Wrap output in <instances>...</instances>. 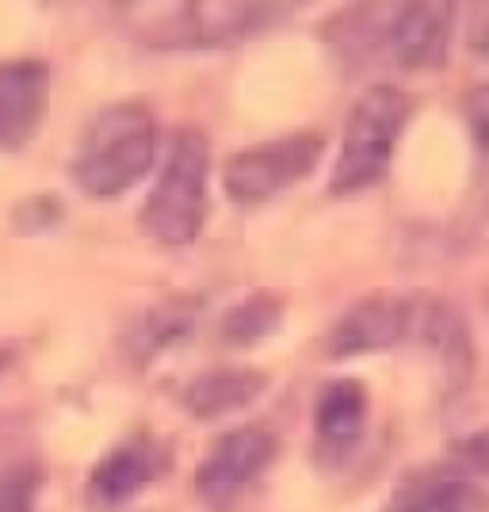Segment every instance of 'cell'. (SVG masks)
Returning a JSON list of instances; mask_svg holds the SVG:
<instances>
[{"label":"cell","instance_id":"1","mask_svg":"<svg viewBox=\"0 0 489 512\" xmlns=\"http://www.w3.org/2000/svg\"><path fill=\"white\" fill-rule=\"evenodd\" d=\"M157 153L161 127L146 104H107L88 119L69 172L92 199H119L153 172Z\"/></svg>","mask_w":489,"mask_h":512},{"label":"cell","instance_id":"2","mask_svg":"<svg viewBox=\"0 0 489 512\" xmlns=\"http://www.w3.org/2000/svg\"><path fill=\"white\" fill-rule=\"evenodd\" d=\"M211 207V146L199 130H180L172 138L169 157L157 172L146 203H142V230L165 249H184L203 234Z\"/></svg>","mask_w":489,"mask_h":512},{"label":"cell","instance_id":"3","mask_svg":"<svg viewBox=\"0 0 489 512\" xmlns=\"http://www.w3.org/2000/svg\"><path fill=\"white\" fill-rule=\"evenodd\" d=\"M413 115L409 92L398 85H371L352 104L344 119L341 153L329 172V195L348 199L367 188H375L390 172L398 138L405 134V123Z\"/></svg>","mask_w":489,"mask_h":512},{"label":"cell","instance_id":"4","mask_svg":"<svg viewBox=\"0 0 489 512\" xmlns=\"http://www.w3.org/2000/svg\"><path fill=\"white\" fill-rule=\"evenodd\" d=\"M325 153V138L318 130L272 138L249 150H237L222 165V192L234 203H264L291 192L306 176H314Z\"/></svg>","mask_w":489,"mask_h":512},{"label":"cell","instance_id":"5","mask_svg":"<svg viewBox=\"0 0 489 512\" xmlns=\"http://www.w3.org/2000/svg\"><path fill=\"white\" fill-rule=\"evenodd\" d=\"M169 16H146L138 35L149 46H234L279 20L276 4H234V0H203V4H165Z\"/></svg>","mask_w":489,"mask_h":512},{"label":"cell","instance_id":"6","mask_svg":"<svg viewBox=\"0 0 489 512\" xmlns=\"http://www.w3.org/2000/svg\"><path fill=\"white\" fill-rule=\"evenodd\" d=\"M279 459V436L260 425H241L222 432L195 467V493L207 509H230L241 493Z\"/></svg>","mask_w":489,"mask_h":512},{"label":"cell","instance_id":"7","mask_svg":"<svg viewBox=\"0 0 489 512\" xmlns=\"http://www.w3.org/2000/svg\"><path fill=\"white\" fill-rule=\"evenodd\" d=\"M413 310H417V295H398V291L363 295V299H356L341 318L333 321V329L325 337V352L329 356L386 352L394 344L409 341Z\"/></svg>","mask_w":489,"mask_h":512},{"label":"cell","instance_id":"8","mask_svg":"<svg viewBox=\"0 0 489 512\" xmlns=\"http://www.w3.org/2000/svg\"><path fill=\"white\" fill-rule=\"evenodd\" d=\"M455 4L447 0H421L390 8L383 27V46L402 69H440L455 35Z\"/></svg>","mask_w":489,"mask_h":512},{"label":"cell","instance_id":"9","mask_svg":"<svg viewBox=\"0 0 489 512\" xmlns=\"http://www.w3.org/2000/svg\"><path fill=\"white\" fill-rule=\"evenodd\" d=\"M169 470V451L165 444L138 436L123 440L119 448H111L88 474V501L100 509H123L142 490H149L161 474Z\"/></svg>","mask_w":489,"mask_h":512},{"label":"cell","instance_id":"10","mask_svg":"<svg viewBox=\"0 0 489 512\" xmlns=\"http://www.w3.org/2000/svg\"><path fill=\"white\" fill-rule=\"evenodd\" d=\"M50 69L39 58L0 62V150H23L46 119Z\"/></svg>","mask_w":489,"mask_h":512},{"label":"cell","instance_id":"11","mask_svg":"<svg viewBox=\"0 0 489 512\" xmlns=\"http://www.w3.org/2000/svg\"><path fill=\"white\" fill-rule=\"evenodd\" d=\"M413 341H421L436 356L447 386H467L474 371V344L463 314H455L444 299H417L413 310Z\"/></svg>","mask_w":489,"mask_h":512},{"label":"cell","instance_id":"12","mask_svg":"<svg viewBox=\"0 0 489 512\" xmlns=\"http://www.w3.org/2000/svg\"><path fill=\"white\" fill-rule=\"evenodd\" d=\"M367 413H371V398L363 383L356 379H333L318 390L314 402V440H318L321 455L341 459L363 440L367 428Z\"/></svg>","mask_w":489,"mask_h":512},{"label":"cell","instance_id":"13","mask_svg":"<svg viewBox=\"0 0 489 512\" xmlns=\"http://www.w3.org/2000/svg\"><path fill=\"white\" fill-rule=\"evenodd\" d=\"M264 386H268V379L253 367H218V371H207V375L188 383L184 406L192 409V417H199V421H214V417L253 406L264 394Z\"/></svg>","mask_w":489,"mask_h":512},{"label":"cell","instance_id":"14","mask_svg":"<svg viewBox=\"0 0 489 512\" xmlns=\"http://www.w3.org/2000/svg\"><path fill=\"white\" fill-rule=\"evenodd\" d=\"M386 512H489V501L478 482L440 470V474L405 482Z\"/></svg>","mask_w":489,"mask_h":512},{"label":"cell","instance_id":"15","mask_svg":"<svg viewBox=\"0 0 489 512\" xmlns=\"http://www.w3.org/2000/svg\"><path fill=\"white\" fill-rule=\"evenodd\" d=\"M195 310H199L195 299H169L149 306L146 314L134 321V329H130V356L138 363H146L157 360L161 352H169L172 344H180L195 329Z\"/></svg>","mask_w":489,"mask_h":512},{"label":"cell","instance_id":"16","mask_svg":"<svg viewBox=\"0 0 489 512\" xmlns=\"http://www.w3.org/2000/svg\"><path fill=\"white\" fill-rule=\"evenodd\" d=\"M279 318H283V302L276 295H268V291H256V295L241 299L237 306H230L218 321V329H222V341L253 344L260 337H268V333H276Z\"/></svg>","mask_w":489,"mask_h":512},{"label":"cell","instance_id":"17","mask_svg":"<svg viewBox=\"0 0 489 512\" xmlns=\"http://www.w3.org/2000/svg\"><path fill=\"white\" fill-rule=\"evenodd\" d=\"M43 490L39 467H12L0 474V512H35Z\"/></svg>","mask_w":489,"mask_h":512},{"label":"cell","instance_id":"18","mask_svg":"<svg viewBox=\"0 0 489 512\" xmlns=\"http://www.w3.org/2000/svg\"><path fill=\"white\" fill-rule=\"evenodd\" d=\"M447 463H451V474H463L470 482H474V474H489V425L455 440L447 451Z\"/></svg>","mask_w":489,"mask_h":512},{"label":"cell","instance_id":"19","mask_svg":"<svg viewBox=\"0 0 489 512\" xmlns=\"http://www.w3.org/2000/svg\"><path fill=\"white\" fill-rule=\"evenodd\" d=\"M463 115H467V127H470V134H474V142L489 153V81L470 88L467 104H463Z\"/></svg>","mask_w":489,"mask_h":512},{"label":"cell","instance_id":"20","mask_svg":"<svg viewBox=\"0 0 489 512\" xmlns=\"http://www.w3.org/2000/svg\"><path fill=\"white\" fill-rule=\"evenodd\" d=\"M463 43L489 58V4H470L467 8V20H463Z\"/></svg>","mask_w":489,"mask_h":512}]
</instances>
